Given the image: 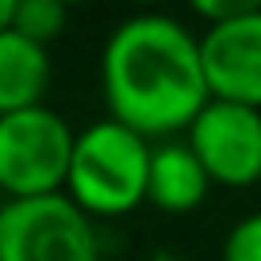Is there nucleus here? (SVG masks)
Wrapping results in <instances>:
<instances>
[{
  "instance_id": "f257e3e1",
  "label": "nucleus",
  "mask_w": 261,
  "mask_h": 261,
  "mask_svg": "<svg viewBox=\"0 0 261 261\" xmlns=\"http://www.w3.org/2000/svg\"><path fill=\"white\" fill-rule=\"evenodd\" d=\"M100 85L112 119L146 139L188 130L212 100L200 39L162 12L130 16L108 35L100 54Z\"/></svg>"
},
{
  "instance_id": "f03ea898",
  "label": "nucleus",
  "mask_w": 261,
  "mask_h": 261,
  "mask_svg": "<svg viewBox=\"0 0 261 261\" xmlns=\"http://www.w3.org/2000/svg\"><path fill=\"white\" fill-rule=\"evenodd\" d=\"M154 146L119 119H96L77 130L65 192L89 215H127L146 200Z\"/></svg>"
},
{
  "instance_id": "7ed1b4c3",
  "label": "nucleus",
  "mask_w": 261,
  "mask_h": 261,
  "mask_svg": "<svg viewBox=\"0 0 261 261\" xmlns=\"http://www.w3.org/2000/svg\"><path fill=\"white\" fill-rule=\"evenodd\" d=\"M77 150V130L54 108L0 112V188L8 200L62 192Z\"/></svg>"
},
{
  "instance_id": "20e7f679",
  "label": "nucleus",
  "mask_w": 261,
  "mask_h": 261,
  "mask_svg": "<svg viewBox=\"0 0 261 261\" xmlns=\"http://www.w3.org/2000/svg\"><path fill=\"white\" fill-rule=\"evenodd\" d=\"M0 261H100L92 215L69 192L4 200Z\"/></svg>"
},
{
  "instance_id": "39448f33",
  "label": "nucleus",
  "mask_w": 261,
  "mask_h": 261,
  "mask_svg": "<svg viewBox=\"0 0 261 261\" xmlns=\"http://www.w3.org/2000/svg\"><path fill=\"white\" fill-rule=\"evenodd\" d=\"M185 139L215 185H261V108L212 96L185 130Z\"/></svg>"
},
{
  "instance_id": "423d86ee",
  "label": "nucleus",
  "mask_w": 261,
  "mask_h": 261,
  "mask_svg": "<svg viewBox=\"0 0 261 261\" xmlns=\"http://www.w3.org/2000/svg\"><path fill=\"white\" fill-rule=\"evenodd\" d=\"M200 54L215 100L261 108V12L212 23L200 35Z\"/></svg>"
},
{
  "instance_id": "0eeeda50",
  "label": "nucleus",
  "mask_w": 261,
  "mask_h": 261,
  "mask_svg": "<svg viewBox=\"0 0 261 261\" xmlns=\"http://www.w3.org/2000/svg\"><path fill=\"white\" fill-rule=\"evenodd\" d=\"M212 173L204 169L200 154L188 146V139H165L154 146V162H150V188L146 200L165 215H188L207 200L212 188Z\"/></svg>"
},
{
  "instance_id": "6e6552de",
  "label": "nucleus",
  "mask_w": 261,
  "mask_h": 261,
  "mask_svg": "<svg viewBox=\"0 0 261 261\" xmlns=\"http://www.w3.org/2000/svg\"><path fill=\"white\" fill-rule=\"evenodd\" d=\"M50 85V54L19 31H0V112L42 104Z\"/></svg>"
},
{
  "instance_id": "1a4fd4ad",
  "label": "nucleus",
  "mask_w": 261,
  "mask_h": 261,
  "mask_svg": "<svg viewBox=\"0 0 261 261\" xmlns=\"http://www.w3.org/2000/svg\"><path fill=\"white\" fill-rule=\"evenodd\" d=\"M65 8L69 4H62V0H19L16 16H12V23L4 31H19L46 46L50 39H58L65 31Z\"/></svg>"
},
{
  "instance_id": "9d476101",
  "label": "nucleus",
  "mask_w": 261,
  "mask_h": 261,
  "mask_svg": "<svg viewBox=\"0 0 261 261\" xmlns=\"http://www.w3.org/2000/svg\"><path fill=\"white\" fill-rule=\"evenodd\" d=\"M223 261H261V212L242 215L223 238Z\"/></svg>"
},
{
  "instance_id": "9b49d317",
  "label": "nucleus",
  "mask_w": 261,
  "mask_h": 261,
  "mask_svg": "<svg viewBox=\"0 0 261 261\" xmlns=\"http://www.w3.org/2000/svg\"><path fill=\"white\" fill-rule=\"evenodd\" d=\"M196 16H204L207 23H223V19H238L261 12V0H188Z\"/></svg>"
},
{
  "instance_id": "f8f14e48",
  "label": "nucleus",
  "mask_w": 261,
  "mask_h": 261,
  "mask_svg": "<svg viewBox=\"0 0 261 261\" xmlns=\"http://www.w3.org/2000/svg\"><path fill=\"white\" fill-rule=\"evenodd\" d=\"M16 8H19V0H0V27H8V23H12Z\"/></svg>"
},
{
  "instance_id": "ddd939ff",
  "label": "nucleus",
  "mask_w": 261,
  "mask_h": 261,
  "mask_svg": "<svg viewBox=\"0 0 261 261\" xmlns=\"http://www.w3.org/2000/svg\"><path fill=\"white\" fill-rule=\"evenodd\" d=\"M150 261H180V257H177V253H169V250H162V253H154Z\"/></svg>"
},
{
  "instance_id": "4468645a",
  "label": "nucleus",
  "mask_w": 261,
  "mask_h": 261,
  "mask_svg": "<svg viewBox=\"0 0 261 261\" xmlns=\"http://www.w3.org/2000/svg\"><path fill=\"white\" fill-rule=\"evenodd\" d=\"M139 4H162V0H139Z\"/></svg>"
},
{
  "instance_id": "2eb2a0df",
  "label": "nucleus",
  "mask_w": 261,
  "mask_h": 261,
  "mask_svg": "<svg viewBox=\"0 0 261 261\" xmlns=\"http://www.w3.org/2000/svg\"><path fill=\"white\" fill-rule=\"evenodd\" d=\"M62 4H77V0H62Z\"/></svg>"
}]
</instances>
